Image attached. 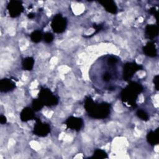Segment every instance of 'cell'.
Returning <instances> with one entry per match:
<instances>
[{
    "mask_svg": "<svg viewBox=\"0 0 159 159\" xmlns=\"http://www.w3.org/2000/svg\"><path fill=\"white\" fill-rule=\"evenodd\" d=\"M158 130L159 127L157 128L155 130L150 131L147 135V140L148 143L152 146L157 145L159 143Z\"/></svg>",
    "mask_w": 159,
    "mask_h": 159,
    "instance_id": "14",
    "label": "cell"
},
{
    "mask_svg": "<svg viewBox=\"0 0 159 159\" xmlns=\"http://www.w3.org/2000/svg\"><path fill=\"white\" fill-rule=\"evenodd\" d=\"M34 110L29 107H24L20 113V118L22 122H27L29 120L35 119Z\"/></svg>",
    "mask_w": 159,
    "mask_h": 159,
    "instance_id": "13",
    "label": "cell"
},
{
    "mask_svg": "<svg viewBox=\"0 0 159 159\" xmlns=\"http://www.w3.org/2000/svg\"><path fill=\"white\" fill-rule=\"evenodd\" d=\"M148 12L150 14H152V15L155 16V17L157 22H158V11H157L155 7H152L151 8H150L148 9Z\"/></svg>",
    "mask_w": 159,
    "mask_h": 159,
    "instance_id": "22",
    "label": "cell"
},
{
    "mask_svg": "<svg viewBox=\"0 0 159 159\" xmlns=\"http://www.w3.org/2000/svg\"><path fill=\"white\" fill-rule=\"evenodd\" d=\"M44 106L42 102V101L39 99H34L33 101H32V109L34 111H39L40 110H41L43 107Z\"/></svg>",
    "mask_w": 159,
    "mask_h": 159,
    "instance_id": "18",
    "label": "cell"
},
{
    "mask_svg": "<svg viewBox=\"0 0 159 159\" xmlns=\"http://www.w3.org/2000/svg\"><path fill=\"white\" fill-rule=\"evenodd\" d=\"M143 53L149 57H156L157 56V50L154 42H148L142 48Z\"/></svg>",
    "mask_w": 159,
    "mask_h": 159,
    "instance_id": "11",
    "label": "cell"
},
{
    "mask_svg": "<svg viewBox=\"0 0 159 159\" xmlns=\"http://www.w3.org/2000/svg\"><path fill=\"white\" fill-rule=\"evenodd\" d=\"M108 156L106 152L101 149L97 148L94 150L93 155L91 157L89 158H96V159H103V158H107Z\"/></svg>",
    "mask_w": 159,
    "mask_h": 159,
    "instance_id": "17",
    "label": "cell"
},
{
    "mask_svg": "<svg viewBox=\"0 0 159 159\" xmlns=\"http://www.w3.org/2000/svg\"><path fill=\"white\" fill-rule=\"evenodd\" d=\"M67 20L63 17L61 14H56L52 19L51 22V27L53 31L57 34L63 32L66 27Z\"/></svg>",
    "mask_w": 159,
    "mask_h": 159,
    "instance_id": "5",
    "label": "cell"
},
{
    "mask_svg": "<svg viewBox=\"0 0 159 159\" xmlns=\"http://www.w3.org/2000/svg\"><path fill=\"white\" fill-rule=\"evenodd\" d=\"M93 27L95 29V32H94L93 34H92L91 35H88V36H84V37H86V38H89V37H91L92 36L94 35V34H97V33L99 32L101 30H102V29H103V25H101V24H98V25H97V24H93Z\"/></svg>",
    "mask_w": 159,
    "mask_h": 159,
    "instance_id": "21",
    "label": "cell"
},
{
    "mask_svg": "<svg viewBox=\"0 0 159 159\" xmlns=\"http://www.w3.org/2000/svg\"><path fill=\"white\" fill-rule=\"evenodd\" d=\"M136 115L139 118H140L142 120L147 121L149 119V116L147 112L142 109H139L137 111Z\"/></svg>",
    "mask_w": 159,
    "mask_h": 159,
    "instance_id": "19",
    "label": "cell"
},
{
    "mask_svg": "<svg viewBox=\"0 0 159 159\" xmlns=\"http://www.w3.org/2000/svg\"><path fill=\"white\" fill-rule=\"evenodd\" d=\"M158 35V25L154 24H148L145 29V37L148 39H154Z\"/></svg>",
    "mask_w": 159,
    "mask_h": 159,
    "instance_id": "10",
    "label": "cell"
},
{
    "mask_svg": "<svg viewBox=\"0 0 159 159\" xmlns=\"http://www.w3.org/2000/svg\"><path fill=\"white\" fill-rule=\"evenodd\" d=\"M7 9L8 10L10 17L14 18L20 16L24 9L22 1L12 0L7 4Z\"/></svg>",
    "mask_w": 159,
    "mask_h": 159,
    "instance_id": "7",
    "label": "cell"
},
{
    "mask_svg": "<svg viewBox=\"0 0 159 159\" xmlns=\"http://www.w3.org/2000/svg\"><path fill=\"white\" fill-rule=\"evenodd\" d=\"M65 124L67 129L79 131L81 130L83 125V119L80 117L71 116L66 119L65 121Z\"/></svg>",
    "mask_w": 159,
    "mask_h": 159,
    "instance_id": "8",
    "label": "cell"
},
{
    "mask_svg": "<svg viewBox=\"0 0 159 159\" xmlns=\"http://www.w3.org/2000/svg\"><path fill=\"white\" fill-rule=\"evenodd\" d=\"M106 9V11L112 14H116L117 12V6L116 2L112 0H105L98 1Z\"/></svg>",
    "mask_w": 159,
    "mask_h": 159,
    "instance_id": "12",
    "label": "cell"
},
{
    "mask_svg": "<svg viewBox=\"0 0 159 159\" xmlns=\"http://www.w3.org/2000/svg\"><path fill=\"white\" fill-rule=\"evenodd\" d=\"M43 40H44V42L45 43H50L53 40L54 36H53V35L51 32H46V33H45L43 34Z\"/></svg>",
    "mask_w": 159,
    "mask_h": 159,
    "instance_id": "20",
    "label": "cell"
},
{
    "mask_svg": "<svg viewBox=\"0 0 159 159\" xmlns=\"http://www.w3.org/2000/svg\"><path fill=\"white\" fill-rule=\"evenodd\" d=\"M34 65V59L33 57H28L25 58H24L22 65V68L24 70H27V71H30L32 70Z\"/></svg>",
    "mask_w": 159,
    "mask_h": 159,
    "instance_id": "15",
    "label": "cell"
},
{
    "mask_svg": "<svg viewBox=\"0 0 159 159\" xmlns=\"http://www.w3.org/2000/svg\"><path fill=\"white\" fill-rule=\"evenodd\" d=\"M27 16L29 19H33L34 17V14L33 13H30V14H28Z\"/></svg>",
    "mask_w": 159,
    "mask_h": 159,
    "instance_id": "25",
    "label": "cell"
},
{
    "mask_svg": "<svg viewBox=\"0 0 159 159\" xmlns=\"http://www.w3.org/2000/svg\"><path fill=\"white\" fill-rule=\"evenodd\" d=\"M153 82L154 83L156 90L158 91L159 90V75H157L154 76Z\"/></svg>",
    "mask_w": 159,
    "mask_h": 159,
    "instance_id": "23",
    "label": "cell"
},
{
    "mask_svg": "<svg viewBox=\"0 0 159 159\" xmlns=\"http://www.w3.org/2000/svg\"><path fill=\"white\" fill-rule=\"evenodd\" d=\"M35 124L34 126L33 134L38 137H46L51 131L50 126L48 124L42 122L39 118H35Z\"/></svg>",
    "mask_w": 159,
    "mask_h": 159,
    "instance_id": "6",
    "label": "cell"
},
{
    "mask_svg": "<svg viewBox=\"0 0 159 159\" xmlns=\"http://www.w3.org/2000/svg\"><path fill=\"white\" fill-rule=\"evenodd\" d=\"M30 37L31 40L34 42V43H39L40 42L42 38H43V35L41 31L40 30H34L33 31L30 35Z\"/></svg>",
    "mask_w": 159,
    "mask_h": 159,
    "instance_id": "16",
    "label": "cell"
},
{
    "mask_svg": "<svg viewBox=\"0 0 159 159\" xmlns=\"http://www.w3.org/2000/svg\"><path fill=\"white\" fill-rule=\"evenodd\" d=\"M7 122V119L6 117L4 115H1L0 116V123L1 124H4Z\"/></svg>",
    "mask_w": 159,
    "mask_h": 159,
    "instance_id": "24",
    "label": "cell"
},
{
    "mask_svg": "<svg viewBox=\"0 0 159 159\" xmlns=\"http://www.w3.org/2000/svg\"><path fill=\"white\" fill-rule=\"evenodd\" d=\"M143 86L135 81H130L129 84L124 88L120 93V98L123 103L129 107H135L136 101L139 95L142 92Z\"/></svg>",
    "mask_w": 159,
    "mask_h": 159,
    "instance_id": "2",
    "label": "cell"
},
{
    "mask_svg": "<svg viewBox=\"0 0 159 159\" xmlns=\"http://www.w3.org/2000/svg\"><path fill=\"white\" fill-rule=\"evenodd\" d=\"M44 106L51 107L55 106L58 102V99L56 96H55L52 91L47 88L41 86L39 93L38 98Z\"/></svg>",
    "mask_w": 159,
    "mask_h": 159,
    "instance_id": "3",
    "label": "cell"
},
{
    "mask_svg": "<svg viewBox=\"0 0 159 159\" xmlns=\"http://www.w3.org/2000/svg\"><path fill=\"white\" fill-rule=\"evenodd\" d=\"M84 107L90 117L96 119H106L111 112V104L109 103L106 102H96L90 96L86 97Z\"/></svg>",
    "mask_w": 159,
    "mask_h": 159,
    "instance_id": "1",
    "label": "cell"
},
{
    "mask_svg": "<svg viewBox=\"0 0 159 159\" xmlns=\"http://www.w3.org/2000/svg\"><path fill=\"white\" fill-rule=\"evenodd\" d=\"M143 70V66L135 61L127 62L123 68L122 78L125 81H129L134 75L139 70Z\"/></svg>",
    "mask_w": 159,
    "mask_h": 159,
    "instance_id": "4",
    "label": "cell"
},
{
    "mask_svg": "<svg viewBox=\"0 0 159 159\" xmlns=\"http://www.w3.org/2000/svg\"><path fill=\"white\" fill-rule=\"evenodd\" d=\"M16 88V84L11 80L3 78L0 81V91L1 93H7L12 91Z\"/></svg>",
    "mask_w": 159,
    "mask_h": 159,
    "instance_id": "9",
    "label": "cell"
}]
</instances>
